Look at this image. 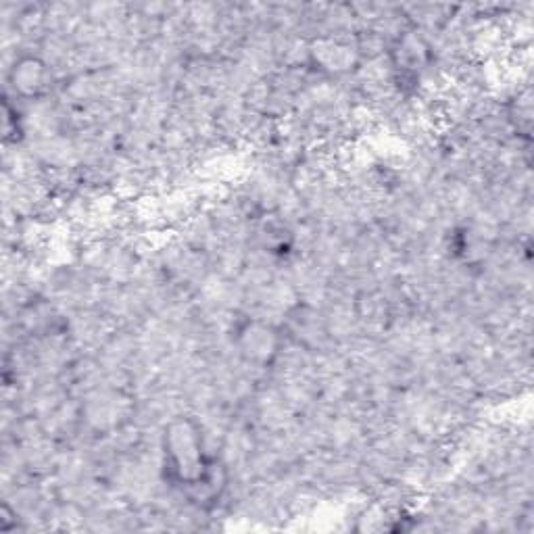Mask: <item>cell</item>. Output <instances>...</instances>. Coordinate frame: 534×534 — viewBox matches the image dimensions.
Instances as JSON below:
<instances>
[{
	"label": "cell",
	"mask_w": 534,
	"mask_h": 534,
	"mask_svg": "<svg viewBox=\"0 0 534 534\" xmlns=\"http://www.w3.org/2000/svg\"><path fill=\"white\" fill-rule=\"evenodd\" d=\"M163 457L167 476L190 491L205 489L217 480V466L205 453V441L197 422L176 420L167 426Z\"/></svg>",
	"instance_id": "cell-1"
},
{
	"label": "cell",
	"mask_w": 534,
	"mask_h": 534,
	"mask_svg": "<svg viewBox=\"0 0 534 534\" xmlns=\"http://www.w3.org/2000/svg\"><path fill=\"white\" fill-rule=\"evenodd\" d=\"M242 341V353L249 359H270L276 353V338L272 328L259 326V324H249L245 330L240 332Z\"/></svg>",
	"instance_id": "cell-3"
},
{
	"label": "cell",
	"mask_w": 534,
	"mask_h": 534,
	"mask_svg": "<svg viewBox=\"0 0 534 534\" xmlns=\"http://www.w3.org/2000/svg\"><path fill=\"white\" fill-rule=\"evenodd\" d=\"M48 80H51V74H48L46 65L34 57L21 59L19 63H15L9 74L13 90L21 96H26V99L42 94L48 88Z\"/></svg>",
	"instance_id": "cell-2"
}]
</instances>
